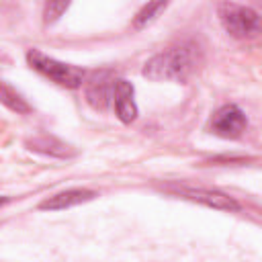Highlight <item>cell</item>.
Wrapping results in <instances>:
<instances>
[{
    "label": "cell",
    "instance_id": "3",
    "mask_svg": "<svg viewBox=\"0 0 262 262\" xmlns=\"http://www.w3.org/2000/svg\"><path fill=\"white\" fill-rule=\"evenodd\" d=\"M27 61L35 72H39L41 76L49 78L51 82H55L63 88H78L84 80V70L82 68L57 61V59L45 55L39 49H29L27 51Z\"/></svg>",
    "mask_w": 262,
    "mask_h": 262
},
{
    "label": "cell",
    "instance_id": "7",
    "mask_svg": "<svg viewBox=\"0 0 262 262\" xmlns=\"http://www.w3.org/2000/svg\"><path fill=\"white\" fill-rule=\"evenodd\" d=\"M133 84L123 80V78H117L115 80V96H113V106H115V113L117 117L123 121V123H131L135 121L137 117V104L133 100Z\"/></svg>",
    "mask_w": 262,
    "mask_h": 262
},
{
    "label": "cell",
    "instance_id": "11",
    "mask_svg": "<svg viewBox=\"0 0 262 262\" xmlns=\"http://www.w3.org/2000/svg\"><path fill=\"white\" fill-rule=\"evenodd\" d=\"M2 102H4L8 108H12V111H16V113H23V115L31 111L29 102H27L16 90H12L8 82H2Z\"/></svg>",
    "mask_w": 262,
    "mask_h": 262
},
{
    "label": "cell",
    "instance_id": "5",
    "mask_svg": "<svg viewBox=\"0 0 262 262\" xmlns=\"http://www.w3.org/2000/svg\"><path fill=\"white\" fill-rule=\"evenodd\" d=\"M248 127V119L244 115V111L237 104H223L219 106L211 121H209V129L211 133L223 137V139H235L239 137Z\"/></svg>",
    "mask_w": 262,
    "mask_h": 262
},
{
    "label": "cell",
    "instance_id": "10",
    "mask_svg": "<svg viewBox=\"0 0 262 262\" xmlns=\"http://www.w3.org/2000/svg\"><path fill=\"white\" fill-rule=\"evenodd\" d=\"M166 4H168V0H147V4H143L141 6V10L135 14V18H133V27L135 29H143V27H147L164 8H166Z\"/></svg>",
    "mask_w": 262,
    "mask_h": 262
},
{
    "label": "cell",
    "instance_id": "6",
    "mask_svg": "<svg viewBox=\"0 0 262 262\" xmlns=\"http://www.w3.org/2000/svg\"><path fill=\"white\" fill-rule=\"evenodd\" d=\"M115 76L108 70H100L90 74L88 82H86V100L90 102V106L104 111L108 108V104L113 102L115 96Z\"/></svg>",
    "mask_w": 262,
    "mask_h": 262
},
{
    "label": "cell",
    "instance_id": "1",
    "mask_svg": "<svg viewBox=\"0 0 262 262\" xmlns=\"http://www.w3.org/2000/svg\"><path fill=\"white\" fill-rule=\"evenodd\" d=\"M201 63V49L192 41H184L180 45L168 47L162 53H156L151 59H147L143 68V76L162 82V80H172V82H184L188 80L190 74L196 72Z\"/></svg>",
    "mask_w": 262,
    "mask_h": 262
},
{
    "label": "cell",
    "instance_id": "2",
    "mask_svg": "<svg viewBox=\"0 0 262 262\" xmlns=\"http://www.w3.org/2000/svg\"><path fill=\"white\" fill-rule=\"evenodd\" d=\"M217 16L223 29L235 39H252L262 33V16L250 6L221 2L217 8Z\"/></svg>",
    "mask_w": 262,
    "mask_h": 262
},
{
    "label": "cell",
    "instance_id": "9",
    "mask_svg": "<svg viewBox=\"0 0 262 262\" xmlns=\"http://www.w3.org/2000/svg\"><path fill=\"white\" fill-rule=\"evenodd\" d=\"M27 147L33 151H39L43 156H51V158H70L74 156V147L68 145L66 141L57 139L55 135H37L27 139Z\"/></svg>",
    "mask_w": 262,
    "mask_h": 262
},
{
    "label": "cell",
    "instance_id": "4",
    "mask_svg": "<svg viewBox=\"0 0 262 262\" xmlns=\"http://www.w3.org/2000/svg\"><path fill=\"white\" fill-rule=\"evenodd\" d=\"M164 190L172 192L174 196H180V199H186L192 203H201V205L217 209V211H239V203L233 196H229L221 190H215V188L190 186L184 182H170V184H164Z\"/></svg>",
    "mask_w": 262,
    "mask_h": 262
},
{
    "label": "cell",
    "instance_id": "12",
    "mask_svg": "<svg viewBox=\"0 0 262 262\" xmlns=\"http://www.w3.org/2000/svg\"><path fill=\"white\" fill-rule=\"evenodd\" d=\"M70 4H72V0H45V6H43V20H45V25H53L68 10Z\"/></svg>",
    "mask_w": 262,
    "mask_h": 262
},
{
    "label": "cell",
    "instance_id": "8",
    "mask_svg": "<svg viewBox=\"0 0 262 262\" xmlns=\"http://www.w3.org/2000/svg\"><path fill=\"white\" fill-rule=\"evenodd\" d=\"M96 196L98 194L90 188H68V190H61V192L41 201L39 209H43V211H61V209H70V207L80 205V203H88Z\"/></svg>",
    "mask_w": 262,
    "mask_h": 262
}]
</instances>
